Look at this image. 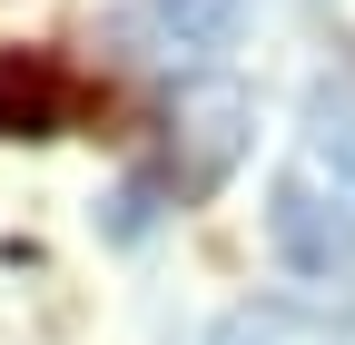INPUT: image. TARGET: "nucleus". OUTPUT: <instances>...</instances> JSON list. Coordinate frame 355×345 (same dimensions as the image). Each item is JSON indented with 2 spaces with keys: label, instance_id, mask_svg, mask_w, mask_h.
<instances>
[{
  "label": "nucleus",
  "instance_id": "nucleus-3",
  "mask_svg": "<svg viewBox=\"0 0 355 345\" xmlns=\"http://www.w3.org/2000/svg\"><path fill=\"white\" fill-rule=\"evenodd\" d=\"M69 69L50 50H0V139H60L69 128Z\"/></svg>",
  "mask_w": 355,
  "mask_h": 345
},
{
  "label": "nucleus",
  "instance_id": "nucleus-1",
  "mask_svg": "<svg viewBox=\"0 0 355 345\" xmlns=\"http://www.w3.org/2000/svg\"><path fill=\"white\" fill-rule=\"evenodd\" d=\"M237 158H247V89L237 79H188L168 109V188L198 207V197L227 188Z\"/></svg>",
  "mask_w": 355,
  "mask_h": 345
},
{
  "label": "nucleus",
  "instance_id": "nucleus-4",
  "mask_svg": "<svg viewBox=\"0 0 355 345\" xmlns=\"http://www.w3.org/2000/svg\"><path fill=\"white\" fill-rule=\"evenodd\" d=\"M128 30H158V60H217L247 30V0H148L128 10Z\"/></svg>",
  "mask_w": 355,
  "mask_h": 345
},
{
  "label": "nucleus",
  "instance_id": "nucleus-5",
  "mask_svg": "<svg viewBox=\"0 0 355 345\" xmlns=\"http://www.w3.org/2000/svg\"><path fill=\"white\" fill-rule=\"evenodd\" d=\"M158 197H168L158 178H119V197L99 207V227H109L119 247H128V237H148V227H158Z\"/></svg>",
  "mask_w": 355,
  "mask_h": 345
},
{
  "label": "nucleus",
  "instance_id": "nucleus-2",
  "mask_svg": "<svg viewBox=\"0 0 355 345\" xmlns=\"http://www.w3.org/2000/svg\"><path fill=\"white\" fill-rule=\"evenodd\" d=\"M266 237H277V256H286L296 276H336L345 256H355V207L326 197L306 168H286L277 197H266Z\"/></svg>",
  "mask_w": 355,
  "mask_h": 345
}]
</instances>
